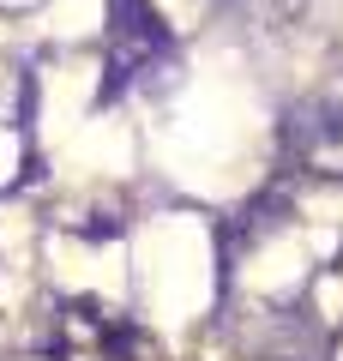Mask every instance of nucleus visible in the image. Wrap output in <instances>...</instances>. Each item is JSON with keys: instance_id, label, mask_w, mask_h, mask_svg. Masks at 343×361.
I'll list each match as a JSON object with an SVG mask.
<instances>
[{"instance_id": "1", "label": "nucleus", "mask_w": 343, "mask_h": 361, "mask_svg": "<svg viewBox=\"0 0 343 361\" xmlns=\"http://www.w3.org/2000/svg\"><path fill=\"white\" fill-rule=\"evenodd\" d=\"M289 157L313 175L343 180V97H313L289 115Z\"/></svg>"}]
</instances>
